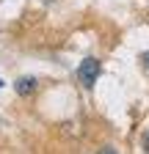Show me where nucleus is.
Masks as SVG:
<instances>
[{"mask_svg": "<svg viewBox=\"0 0 149 154\" xmlns=\"http://www.w3.org/2000/svg\"><path fill=\"white\" fill-rule=\"evenodd\" d=\"M0 88H3V80H0Z\"/></svg>", "mask_w": 149, "mask_h": 154, "instance_id": "obj_5", "label": "nucleus"}, {"mask_svg": "<svg viewBox=\"0 0 149 154\" xmlns=\"http://www.w3.org/2000/svg\"><path fill=\"white\" fill-rule=\"evenodd\" d=\"M100 72H102V66H100V61H97V58H86V61L78 66V80H80L86 88H91V85L97 83Z\"/></svg>", "mask_w": 149, "mask_h": 154, "instance_id": "obj_1", "label": "nucleus"}, {"mask_svg": "<svg viewBox=\"0 0 149 154\" xmlns=\"http://www.w3.org/2000/svg\"><path fill=\"white\" fill-rule=\"evenodd\" d=\"M144 149L149 151V132H146V138H144Z\"/></svg>", "mask_w": 149, "mask_h": 154, "instance_id": "obj_4", "label": "nucleus"}, {"mask_svg": "<svg viewBox=\"0 0 149 154\" xmlns=\"http://www.w3.org/2000/svg\"><path fill=\"white\" fill-rule=\"evenodd\" d=\"M141 61H144V66L149 69V52H144V55H141Z\"/></svg>", "mask_w": 149, "mask_h": 154, "instance_id": "obj_3", "label": "nucleus"}, {"mask_svg": "<svg viewBox=\"0 0 149 154\" xmlns=\"http://www.w3.org/2000/svg\"><path fill=\"white\" fill-rule=\"evenodd\" d=\"M33 91H36V80H33V77H22V80H17V94L28 96Z\"/></svg>", "mask_w": 149, "mask_h": 154, "instance_id": "obj_2", "label": "nucleus"}]
</instances>
